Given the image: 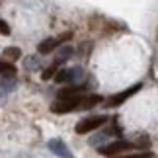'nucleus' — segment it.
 <instances>
[{
    "instance_id": "obj_6",
    "label": "nucleus",
    "mask_w": 158,
    "mask_h": 158,
    "mask_svg": "<svg viewBox=\"0 0 158 158\" xmlns=\"http://www.w3.org/2000/svg\"><path fill=\"white\" fill-rule=\"evenodd\" d=\"M47 147H49V150L53 154H57L59 158H74V154L69 150V147L60 141V139H51L49 143H47Z\"/></svg>"
},
{
    "instance_id": "obj_15",
    "label": "nucleus",
    "mask_w": 158,
    "mask_h": 158,
    "mask_svg": "<svg viewBox=\"0 0 158 158\" xmlns=\"http://www.w3.org/2000/svg\"><path fill=\"white\" fill-rule=\"evenodd\" d=\"M0 33H2V35H10V26L4 20H0Z\"/></svg>"
},
{
    "instance_id": "obj_14",
    "label": "nucleus",
    "mask_w": 158,
    "mask_h": 158,
    "mask_svg": "<svg viewBox=\"0 0 158 158\" xmlns=\"http://www.w3.org/2000/svg\"><path fill=\"white\" fill-rule=\"evenodd\" d=\"M72 39V31H64V33H60L59 35V41H60V45L66 43V41H70Z\"/></svg>"
},
{
    "instance_id": "obj_13",
    "label": "nucleus",
    "mask_w": 158,
    "mask_h": 158,
    "mask_svg": "<svg viewBox=\"0 0 158 158\" xmlns=\"http://www.w3.org/2000/svg\"><path fill=\"white\" fill-rule=\"evenodd\" d=\"M57 70H59V64H57V63H53L51 66H47V69H45V72L41 74V78H43V80H51V78H55Z\"/></svg>"
},
{
    "instance_id": "obj_3",
    "label": "nucleus",
    "mask_w": 158,
    "mask_h": 158,
    "mask_svg": "<svg viewBox=\"0 0 158 158\" xmlns=\"http://www.w3.org/2000/svg\"><path fill=\"white\" fill-rule=\"evenodd\" d=\"M107 115H92V117H86V119H82V121H78L76 123V133L78 135H88V133H92L96 129H100L102 125H106L107 123Z\"/></svg>"
},
{
    "instance_id": "obj_1",
    "label": "nucleus",
    "mask_w": 158,
    "mask_h": 158,
    "mask_svg": "<svg viewBox=\"0 0 158 158\" xmlns=\"http://www.w3.org/2000/svg\"><path fill=\"white\" fill-rule=\"evenodd\" d=\"M104 102V96L100 94H90V96H74L66 100H57L51 106L53 113H70V111H82V109H92L98 104Z\"/></svg>"
},
{
    "instance_id": "obj_8",
    "label": "nucleus",
    "mask_w": 158,
    "mask_h": 158,
    "mask_svg": "<svg viewBox=\"0 0 158 158\" xmlns=\"http://www.w3.org/2000/svg\"><path fill=\"white\" fill-rule=\"evenodd\" d=\"M57 47H60V41H59V37H49V39H45V41H41V43L37 45V51L41 53V55H49V53H53Z\"/></svg>"
},
{
    "instance_id": "obj_4",
    "label": "nucleus",
    "mask_w": 158,
    "mask_h": 158,
    "mask_svg": "<svg viewBox=\"0 0 158 158\" xmlns=\"http://www.w3.org/2000/svg\"><path fill=\"white\" fill-rule=\"evenodd\" d=\"M143 88V84L139 82V84H135V86H131V88H127V90H123V92H119V94H113V96H109V98L106 100V107H119V106H123L127 100L131 98V96H135L139 90Z\"/></svg>"
},
{
    "instance_id": "obj_2",
    "label": "nucleus",
    "mask_w": 158,
    "mask_h": 158,
    "mask_svg": "<svg viewBox=\"0 0 158 158\" xmlns=\"http://www.w3.org/2000/svg\"><path fill=\"white\" fill-rule=\"evenodd\" d=\"M133 148H137L135 141L119 139V141H113L109 144H104V147H98V152L102 156H115V154H121V152H125V150H133Z\"/></svg>"
},
{
    "instance_id": "obj_5",
    "label": "nucleus",
    "mask_w": 158,
    "mask_h": 158,
    "mask_svg": "<svg viewBox=\"0 0 158 158\" xmlns=\"http://www.w3.org/2000/svg\"><path fill=\"white\" fill-rule=\"evenodd\" d=\"M84 76L82 69H78V66H74V69H60L57 70V74H55V82L57 84H74L76 80H80V78Z\"/></svg>"
},
{
    "instance_id": "obj_12",
    "label": "nucleus",
    "mask_w": 158,
    "mask_h": 158,
    "mask_svg": "<svg viewBox=\"0 0 158 158\" xmlns=\"http://www.w3.org/2000/svg\"><path fill=\"white\" fill-rule=\"evenodd\" d=\"M106 158H152V152L150 150H143V152H135V154H115V156H106Z\"/></svg>"
},
{
    "instance_id": "obj_11",
    "label": "nucleus",
    "mask_w": 158,
    "mask_h": 158,
    "mask_svg": "<svg viewBox=\"0 0 158 158\" xmlns=\"http://www.w3.org/2000/svg\"><path fill=\"white\" fill-rule=\"evenodd\" d=\"M2 55L8 60H18V59H22V49L20 47H6Z\"/></svg>"
},
{
    "instance_id": "obj_7",
    "label": "nucleus",
    "mask_w": 158,
    "mask_h": 158,
    "mask_svg": "<svg viewBox=\"0 0 158 158\" xmlns=\"http://www.w3.org/2000/svg\"><path fill=\"white\" fill-rule=\"evenodd\" d=\"M86 92V84H69L66 88H60L57 92L59 100H66V98H74V96H82Z\"/></svg>"
},
{
    "instance_id": "obj_10",
    "label": "nucleus",
    "mask_w": 158,
    "mask_h": 158,
    "mask_svg": "<svg viewBox=\"0 0 158 158\" xmlns=\"http://www.w3.org/2000/svg\"><path fill=\"white\" fill-rule=\"evenodd\" d=\"M72 53H74V49H72V47H69V45L60 47V51L57 53V59H55V63H57V64L64 63L66 59H70V55H72Z\"/></svg>"
},
{
    "instance_id": "obj_16",
    "label": "nucleus",
    "mask_w": 158,
    "mask_h": 158,
    "mask_svg": "<svg viewBox=\"0 0 158 158\" xmlns=\"http://www.w3.org/2000/svg\"><path fill=\"white\" fill-rule=\"evenodd\" d=\"M26 64L29 66V69H31V66H39V60H37V57H35V59H27Z\"/></svg>"
},
{
    "instance_id": "obj_9",
    "label": "nucleus",
    "mask_w": 158,
    "mask_h": 158,
    "mask_svg": "<svg viewBox=\"0 0 158 158\" xmlns=\"http://www.w3.org/2000/svg\"><path fill=\"white\" fill-rule=\"evenodd\" d=\"M16 72H18V69H16L12 63H8V60H0V74H2V76L14 78Z\"/></svg>"
}]
</instances>
